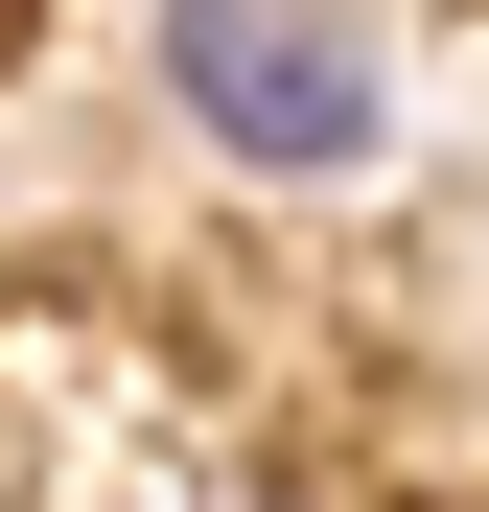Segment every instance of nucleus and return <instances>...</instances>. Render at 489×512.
I'll list each match as a JSON object with an SVG mask.
<instances>
[{
	"label": "nucleus",
	"instance_id": "f257e3e1",
	"mask_svg": "<svg viewBox=\"0 0 489 512\" xmlns=\"http://www.w3.org/2000/svg\"><path fill=\"white\" fill-rule=\"evenodd\" d=\"M163 94H187L210 163H257V187H350L396 140L373 0H163Z\"/></svg>",
	"mask_w": 489,
	"mask_h": 512
}]
</instances>
